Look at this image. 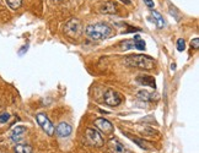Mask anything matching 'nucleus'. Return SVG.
Wrapping results in <instances>:
<instances>
[{
	"label": "nucleus",
	"instance_id": "obj_18",
	"mask_svg": "<svg viewBox=\"0 0 199 153\" xmlns=\"http://www.w3.org/2000/svg\"><path fill=\"white\" fill-rule=\"evenodd\" d=\"M5 2L9 5V8L12 9V10H17L22 5V0H5Z\"/></svg>",
	"mask_w": 199,
	"mask_h": 153
},
{
	"label": "nucleus",
	"instance_id": "obj_14",
	"mask_svg": "<svg viewBox=\"0 0 199 153\" xmlns=\"http://www.w3.org/2000/svg\"><path fill=\"white\" fill-rule=\"evenodd\" d=\"M137 82L140 83L141 86H149L154 89L156 88V82H155V78L152 76H138Z\"/></svg>",
	"mask_w": 199,
	"mask_h": 153
},
{
	"label": "nucleus",
	"instance_id": "obj_3",
	"mask_svg": "<svg viewBox=\"0 0 199 153\" xmlns=\"http://www.w3.org/2000/svg\"><path fill=\"white\" fill-rule=\"evenodd\" d=\"M64 32L65 35L70 38H79L80 35L82 33V26L81 22L76 18H72L64 26Z\"/></svg>",
	"mask_w": 199,
	"mask_h": 153
},
{
	"label": "nucleus",
	"instance_id": "obj_13",
	"mask_svg": "<svg viewBox=\"0 0 199 153\" xmlns=\"http://www.w3.org/2000/svg\"><path fill=\"white\" fill-rule=\"evenodd\" d=\"M100 11H101L102 14H108V15L117 14V5L113 2H106V3H103L101 5V8H100Z\"/></svg>",
	"mask_w": 199,
	"mask_h": 153
},
{
	"label": "nucleus",
	"instance_id": "obj_25",
	"mask_svg": "<svg viewBox=\"0 0 199 153\" xmlns=\"http://www.w3.org/2000/svg\"><path fill=\"white\" fill-rule=\"evenodd\" d=\"M171 69L175 70V69H176V64H172V65H171Z\"/></svg>",
	"mask_w": 199,
	"mask_h": 153
},
{
	"label": "nucleus",
	"instance_id": "obj_10",
	"mask_svg": "<svg viewBox=\"0 0 199 153\" xmlns=\"http://www.w3.org/2000/svg\"><path fill=\"white\" fill-rule=\"evenodd\" d=\"M137 98H139L141 101H146V102H154V101H157L160 98V96L157 93L148 92L146 89H140L137 92Z\"/></svg>",
	"mask_w": 199,
	"mask_h": 153
},
{
	"label": "nucleus",
	"instance_id": "obj_16",
	"mask_svg": "<svg viewBox=\"0 0 199 153\" xmlns=\"http://www.w3.org/2000/svg\"><path fill=\"white\" fill-rule=\"evenodd\" d=\"M15 153H32V147L30 145H23V143H17L14 147Z\"/></svg>",
	"mask_w": 199,
	"mask_h": 153
},
{
	"label": "nucleus",
	"instance_id": "obj_5",
	"mask_svg": "<svg viewBox=\"0 0 199 153\" xmlns=\"http://www.w3.org/2000/svg\"><path fill=\"white\" fill-rule=\"evenodd\" d=\"M103 102L110 107H117L122 103V96L113 88H107L103 95Z\"/></svg>",
	"mask_w": 199,
	"mask_h": 153
},
{
	"label": "nucleus",
	"instance_id": "obj_2",
	"mask_svg": "<svg viewBox=\"0 0 199 153\" xmlns=\"http://www.w3.org/2000/svg\"><path fill=\"white\" fill-rule=\"evenodd\" d=\"M125 64L130 68H135L139 70H152L155 68V60L146 55L135 54L125 58Z\"/></svg>",
	"mask_w": 199,
	"mask_h": 153
},
{
	"label": "nucleus",
	"instance_id": "obj_24",
	"mask_svg": "<svg viewBox=\"0 0 199 153\" xmlns=\"http://www.w3.org/2000/svg\"><path fill=\"white\" fill-rule=\"evenodd\" d=\"M120 2H123V3H125V4H130L129 0H120Z\"/></svg>",
	"mask_w": 199,
	"mask_h": 153
},
{
	"label": "nucleus",
	"instance_id": "obj_17",
	"mask_svg": "<svg viewBox=\"0 0 199 153\" xmlns=\"http://www.w3.org/2000/svg\"><path fill=\"white\" fill-rule=\"evenodd\" d=\"M133 47L138 50H144L145 49V42L139 36H135L134 39H133Z\"/></svg>",
	"mask_w": 199,
	"mask_h": 153
},
{
	"label": "nucleus",
	"instance_id": "obj_11",
	"mask_svg": "<svg viewBox=\"0 0 199 153\" xmlns=\"http://www.w3.org/2000/svg\"><path fill=\"white\" fill-rule=\"evenodd\" d=\"M73 131V128L68 122H60L57 126V135L59 137H68Z\"/></svg>",
	"mask_w": 199,
	"mask_h": 153
},
{
	"label": "nucleus",
	"instance_id": "obj_23",
	"mask_svg": "<svg viewBox=\"0 0 199 153\" xmlns=\"http://www.w3.org/2000/svg\"><path fill=\"white\" fill-rule=\"evenodd\" d=\"M144 3H145V5L149 9H152L154 8V2H152V0H144Z\"/></svg>",
	"mask_w": 199,
	"mask_h": 153
},
{
	"label": "nucleus",
	"instance_id": "obj_19",
	"mask_svg": "<svg viewBox=\"0 0 199 153\" xmlns=\"http://www.w3.org/2000/svg\"><path fill=\"white\" fill-rule=\"evenodd\" d=\"M10 120V114L6 113V111H3L0 113V124H5Z\"/></svg>",
	"mask_w": 199,
	"mask_h": 153
},
{
	"label": "nucleus",
	"instance_id": "obj_20",
	"mask_svg": "<svg viewBox=\"0 0 199 153\" xmlns=\"http://www.w3.org/2000/svg\"><path fill=\"white\" fill-rule=\"evenodd\" d=\"M184 47H186L184 39H183V38H180V39L177 41V49H178V52H183V50H184Z\"/></svg>",
	"mask_w": 199,
	"mask_h": 153
},
{
	"label": "nucleus",
	"instance_id": "obj_12",
	"mask_svg": "<svg viewBox=\"0 0 199 153\" xmlns=\"http://www.w3.org/2000/svg\"><path fill=\"white\" fill-rule=\"evenodd\" d=\"M124 135H127L133 142H135L140 148H143V149H145V151H151V149H154V147L149 143V142H146L145 140H143V138H139V137H135V136H133V135H130V134H127V132H123Z\"/></svg>",
	"mask_w": 199,
	"mask_h": 153
},
{
	"label": "nucleus",
	"instance_id": "obj_7",
	"mask_svg": "<svg viewBox=\"0 0 199 153\" xmlns=\"http://www.w3.org/2000/svg\"><path fill=\"white\" fill-rule=\"evenodd\" d=\"M95 126L97 128L98 131L103 132L105 135H108L113 131V125L105 118H97L95 120Z\"/></svg>",
	"mask_w": 199,
	"mask_h": 153
},
{
	"label": "nucleus",
	"instance_id": "obj_8",
	"mask_svg": "<svg viewBox=\"0 0 199 153\" xmlns=\"http://www.w3.org/2000/svg\"><path fill=\"white\" fill-rule=\"evenodd\" d=\"M26 131H27V129H26L25 126H22V125H19V126L12 128V130H11V132H10V140H11L12 142L19 143L20 141H22V138H23Z\"/></svg>",
	"mask_w": 199,
	"mask_h": 153
},
{
	"label": "nucleus",
	"instance_id": "obj_6",
	"mask_svg": "<svg viewBox=\"0 0 199 153\" xmlns=\"http://www.w3.org/2000/svg\"><path fill=\"white\" fill-rule=\"evenodd\" d=\"M36 120H37V122H38V125L42 128V130H43L47 135L52 136V135L54 134L55 128L53 126L52 121L49 120V118H48L46 114H43V113L37 114V115H36Z\"/></svg>",
	"mask_w": 199,
	"mask_h": 153
},
{
	"label": "nucleus",
	"instance_id": "obj_22",
	"mask_svg": "<svg viewBox=\"0 0 199 153\" xmlns=\"http://www.w3.org/2000/svg\"><path fill=\"white\" fill-rule=\"evenodd\" d=\"M190 45H192L194 49H198V48H199V38H194V39H192Z\"/></svg>",
	"mask_w": 199,
	"mask_h": 153
},
{
	"label": "nucleus",
	"instance_id": "obj_9",
	"mask_svg": "<svg viewBox=\"0 0 199 153\" xmlns=\"http://www.w3.org/2000/svg\"><path fill=\"white\" fill-rule=\"evenodd\" d=\"M108 147L113 153H130L125 148V146L122 142H119L117 138H111L108 141Z\"/></svg>",
	"mask_w": 199,
	"mask_h": 153
},
{
	"label": "nucleus",
	"instance_id": "obj_4",
	"mask_svg": "<svg viewBox=\"0 0 199 153\" xmlns=\"http://www.w3.org/2000/svg\"><path fill=\"white\" fill-rule=\"evenodd\" d=\"M86 140L87 142L93 146V147H102L103 143H105V140L97 129H93V128H87L86 130Z\"/></svg>",
	"mask_w": 199,
	"mask_h": 153
},
{
	"label": "nucleus",
	"instance_id": "obj_1",
	"mask_svg": "<svg viewBox=\"0 0 199 153\" xmlns=\"http://www.w3.org/2000/svg\"><path fill=\"white\" fill-rule=\"evenodd\" d=\"M113 32V29L110 25L105 23V22H97V23H92L89 25L85 28V33L86 36L92 39V41H102L108 38Z\"/></svg>",
	"mask_w": 199,
	"mask_h": 153
},
{
	"label": "nucleus",
	"instance_id": "obj_21",
	"mask_svg": "<svg viewBox=\"0 0 199 153\" xmlns=\"http://www.w3.org/2000/svg\"><path fill=\"white\" fill-rule=\"evenodd\" d=\"M143 134H144V135H146V136H154V135L156 134V131H155V130H152V129H150V128H146V129L143 131Z\"/></svg>",
	"mask_w": 199,
	"mask_h": 153
},
{
	"label": "nucleus",
	"instance_id": "obj_15",
	"mask_svg": "<svg viewBox=\"0 0 199 153\" xmlns=\"http://www.w3.org/2000/svg\"><path fill=\"white\" fill-rule=\"evenodd\" d=\"M151 16L154 17V21H155V23H156V26H157L159 28H162V27L166 25V22H165V20H163L162 15H161L160 12H157V11H155V10H151Z\"/></svg>",
	"mask_w": 199,
	"mask_h": 153
}]
</instances>
